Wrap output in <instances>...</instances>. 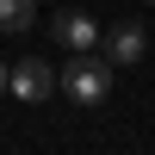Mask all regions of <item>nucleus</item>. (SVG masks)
<instances>
[{
    "label": "nucleus",
    "instance_id": "nucleus-1",
    "mask_svg": "<svg viewBox=\"0 0 155 155\" xmlns=\"http://www.w3.org/2000/svg\"><path fill=\"white\" fill-rule=\"evenodd\" d=\"M112 74H118V68H112L106 56H93V50H74V62L62 68V81H56V87L74 99V106H99V99L112 93Z\"/></svg>",
    "mask_w": 155,
    "mask_h": 155
},
{
    "label": "nucleus",
    "instance_id": "nucleus-2",
    "mask_svg": "<svg viewBox=\"0 0 155 155\" xmlns=\"http://www.w3.org/2000/svg\"><path fill=\"white\" fill-rule=\"evenodd\" d=\"M50 44L68 50V56H74V50H93V44H99V19L81 12V6H62L56 19H50Z\"/></svg>",
    "mask_w": 155,
    "mask_h": 155
},
{
    "label": "nucleus",
    "instance_id": "nucleus-3",
    "mask_svg": "<svg viewBox=\"0 0 155 155\" xmlns=\"http://www.w3.org/2000/svg\"><path fill=\"white\" fill-rule=\"evenodd\" d=\"M6 93H19L25 106L50 99V93H56V74H50V62H44V56H25V62H12V74H6Z\"/></svg>",
    "mask_w": 155,
    "mask_h": 155
},
{
    "label": "nucleus",
    "instance_id": "nucleus-4",
    "mask_svg": "<svg viewBox=\"0 0 155 155\" xmlns=\"http://www.w3.org/2000/svg\"><path fill=\"white\" fill-rule=\"evenodd\" d=\"M143 50H149V31H143L137 19H118V25L106 31V62H112V68H137Z\"/></svg>",
    "mask_w": 155,
    "mask_h": 155
},
{
    "label": "nucleus",
    "instance_id": "nucleus-5",
    "mask_svg": "<svg viewBox=\"0 0 155 155\" xmlns=\"http://www.w3.org/2000/svg\"><path fill=\"white\" fill-rule=\"evenodd\" d=\"M37 25V0H0V31H31Z\"/></svg>",
    "mask_w": 155,
    "mask_h": 155
},
{
    "label": "nucleus",
    "instance_id": "nucleus-6",
    "mask_svg": "<svg viewBox=\"0 0 155 155\" xmlns=\"http://www.w3.org/2000/svg\"><path fill=\"white\" fill-rule=\"evenodd\" d=\"M6 74H12V62H0V93H6Z\"/></svg>",
    "mask_w": 155,
    "mask_h": 155
},
{
    "label": "nucleus",
    "instance_id": "nucleus-7",
    "mask_svg": "<svg viewBox=\"0 0 155 155\" xmlns=\"http://www.w3.org/2000/svg\"><path fill=\"white\" fill-rule=\"evenodd\" d=\"M149 6H155V0H149Z\"/></svg>",
    "mask_w": 155,
    "mask_h": 155
}]
</instances>
